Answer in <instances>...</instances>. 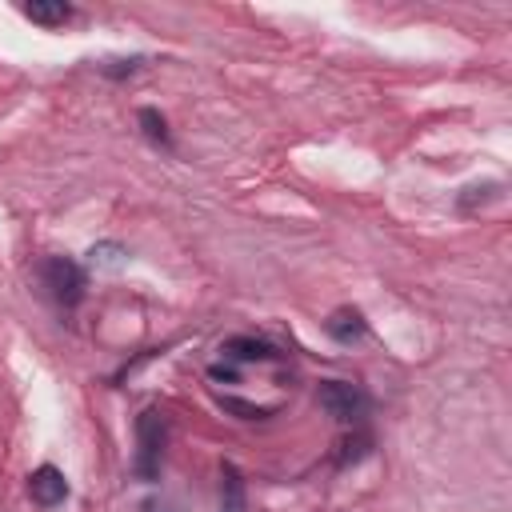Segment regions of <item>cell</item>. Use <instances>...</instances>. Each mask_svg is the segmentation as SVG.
Wrapping results in <instances>:
<instances>
[{
    "instance_id": "obj_1",
    "label": "cell",
    "mask_w": 512,
    "mask_h": 512,
    "mask_svg": "<svg viewBox=\"0 0 512 512\" xmlns=\"http://www.w3.org/2000/svg\"><path fill=\"white\" fill-rule=\"evenodd\" d=\"M164 440H168V424L156 408L140 412L136 420V456H132V476L152 484L160 476V456H164Z\"/></svg>"
},
{
    "instance_id": "obj_2",
    "label": "cell",
    "mask_w": 512,
    "mask_h": 512,
    "mask_svg": "<svg viewBox=\"0 0 512 512\" xmlns=\"http://www.w3.org/2000/svg\"><path fill=\"white\" fill-rule=\"evenodd\" d=\"M40 284L48 288V296L56 300V304H64V308H76L80 300H84V268L76 264V260H68V256H44L40 260Z\"/></svg>"
},
{
    "instance_id": "obj_3",
    "label": "cell",
    "mask_w": 512,
    "mask_h": 512,
    "mask_svg": "<svg viewBox=\"0 0 512 512\" xmlns=\"http://www.w3.org/2000/svg\"><path fill=\"white\" fill-rule=\"evenodd\" d=\"M316 400L328 416H336L340 424H360L364 412H368V396L360 384H348V380H324L316 388Z\"/></svg>"
},
{
    "instance_id": "obj_4",
    "label": "cell",
    "mask_w": 512,
    "mask_h": 512,
    "mask_svg": "<svg viewBox=\"0 0 512 512\" xmlns=\"http://www.w3.org/2000/svg\"><path fill=\"white\" fill-rule=\"evenodd\" d=\"M28 496H32L36 508H56V504L68 500V476L56 464H40L28 476Z\"/></svg>"
},
{
    "instance_id": "obj_5",
    "label": "cell",
    "mask_w": 512,
    "mask_h": 512,
    "mask_svg": "<svg viewBox=\"0 0 512 512\" xmlns=\"http://www.w3.org/2000/svg\"><path fill=\"white\" fill-rule=\"evenodd\" d=\"M220 356L224 360H240V364H272V360H280V348L260 340V336H228L220 344Z\"/></svg>"
},
{
    "instance_id": "obj_6",
    "label": "cell",
    "mask_w": 512,
    "mask_h": 512,
    "mask_svg": "<svg viewBox=\"0 0 512 512\" xmlns=\"http://www.w3.org/2000/svg\"><path fill=\"white\" fill-rule=\"evenodd\" d=\"M32 24H44V28H56V24H68L76 12H72V4H64V0H32V4H24L20 8Z\"/></svg>"
},
{
    "instance_id": "obj_7",
    "label": "cell",
    "mask_w": 512,
    "mask_h": 512,
    "mask_svg": "<svg viewBox=\"0 0 512 512\" xmlns=\"http://www.w3.org/2000/svg\"><path fill=\"white\" fill-rule=\"evenodd\" d=\"M324 328H328V336L332 340H340V344H352V340H360L364 336V316L356 312V308H340V312H332L328 320H324Z\"/></svg>"
},
{
    "instance_id": "obj_8",
    "label": "cell",
    "mask_w": 512,
    "mask_h": 512,
    "mask_svg": "<svg viewBox=\"0 0 512 512\" xmlns=\"http://www.w3.org/2000/svg\"><path fill=\"white\" fill-rule=\"evenodd\" d=\"M220 512H244V476L236 464H220Z\"/></svg>"
},
{
    "instance_id": "obj_9",
    "label": "cell",
    "mask_w": 512,
    "mask_h": 512,
    "mask_svg": "<svg viewBox=\"0 0 512 512\" xmlns=\"http://www.w3.org/2000/svg\"><path fill=\"white\" fill-rule=\"evenodd\" d=\"M140 124H144V136L152 140V144H172V136H168V124H164V116L156 112V108H140Z\"/></svg>"
},
{
    "instance_id": "obj_10",
    "label": "cell",
    "mask_w": 512,
    "mask_h": 512,
    "mask_svg": "<svg viewBox=\"0 0 512 512\" xmlns=\"http://www.w3.org/2000/svg\"><path fill=\"white\" fill-rule=\"evenodd\" d=\"M88 256H92V264H100V268H116V264H120L128 252H124L120 244H108V240H104V244H96Z\"/></svg>"
}]
</instances>
